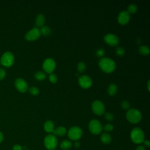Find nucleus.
<instances>
[{
  "label": "nucleus",
  "instance_id": "nucleus-31",
  "mask_svg": "<svg viewBox=\"0 0 150 150\" xmlns=\"http://www.w3.org/2000/svg\"><path fill=\"white\" fill-rule=\"evenodd\" d=\"M105 118L108 121H111L114 119V115L112 113L110 112H107L105 114Z\"/></svg>",
  "mask_w": 150,
  "mask_h": 150
},
{
  "label": "nucleus",
  "instance_id": "nucleus-10",
  "mask_svg": "<svg viewBox=\"0 0 150 150\" xmlns=\"http://www.w3.org/2000/svg\"><path fill=\"white\" fill-rule=\"evenodd\" d=\"M91 108L93 111L98 115L103 114L105 111V106L100 100L94 101L91 104Z\"/></svg>",
  "mask_w": 150,
  "mask_h": 150
},
{
  "label": "nucleus",
  "instance_id": "nucleus-22",
  "mask_svg": "<svg viewBox=\"0 0 150 150\" xmlns=\"http://www.w3.org/2000/svg\"><path fill=\"white\" fill-rule=\"evenodd\" d=\"M40 31L41 34L43 35L44 36H48L51 33L50 28L47 26H43L42 27H41Z\"/></svg>",
  "mask_w": 150,
  "mask_h": 150
},
{
  "label": "nucleus",
  "instance_id": "nucleus-2",
  "mask_svg": "<svg viewBox=\"0 0 150 150\" xmlns=\"http://www.w3.org/2000/svg\"><path fill=\"white\" fill-rule=\"evenodd\" d=\"M130 138L134 144H140L145 140L144 132L141 128L135 127L130 132Z\"/></svg>",
  "mask_w": 150,
  "mask_h": 150
},
{
  "label": "nucleus",
  "instance_id": "nucleus-21",
  "mask_svg": "<svg viewBox=\"0 0 150 150\" xmlns=\"http://www.w3.org/2000/svg\"><path fill=\"white\" fill-rule=\"evenodd\" d=\"M149 48L148 46L142 45L139 47V52L143 55H147L149 53Z\"/></svg>",
  "mask_w": 150,
  "mask_h": 150
},
{
  "label": "nucleus",
  "instance_id": "nucleus-37",
  "mask_svg": "<svg viewBox=\"0 0 150 150\" xmlns=\"http://www.w3.org/2000/svg\"><path fill=\"white\" fill-rule=\"evenodd\" d=\"M74 146H75L76 148H78L80 147V144L79 142H78V141H75V142H74Z\"/></svg>",
  "mask_w": 150,
  "mask_h": 150
},
{
  "label": "nucleus",
  "instance_id": "nucleus-14",
  "mask_svg": "<svg viewBox=\"0 0 150 150\" xmlns=\"http://www.w3.org/2000/svg\"><path fill=\"white\" fill-rule=\"evenodd\" d=\"M15 86L16 89L22 93L26 91L28 89V86L27 83L22 78H18L15 80Z\"/></svg>",
  "mask_w": 150,
  "mask_h": 150
},
{
  "label": "nucleus",
  "instance_id": "nucleus-28",
  "mask_svg": "<svg viewBox=\"0 0 150 150\" xmlns=\"http://www.w3.org/2000/svg\"><path fill=\"white\" fill-rule=\"evenodd\" d=\"M103 129H104L107 132H110L113 130L114 126L111 124H106L103 127Z\"/></svg>",
  "mask_w": 150,
  "mask_h": 150
},
{
  "label": "nucleus",
  "instance_id": "nucleus-8",
  "mask_svg": "<svg viewBox=\"0 0 150 150\" xmlns=\"http://www.w3.org/2000/svg\"><path fill=\"white\" fill-rule=\"evenodd\" d=\"M42 67L46 73H52L56 67V62L52 58H47L43 61Z\"/></svg>",
  "mask_w": 150,
  "mask_h": 150
},
{
  "label": "nucleus",
  "instance_id": "nucleus-19",
  "mask_svg": "<svg viewBox=\"0 0 150 150\" xmlns=\"http://www.w3.org/2000/svg\"><path fill=\"white\" fill-rule=\"evenodd\" d=\"M72 146V143L68 139H64L62 141L60 144V147L63 150H68Z\"/></svg>",
  "mask_w": 150,
  "mask_h": 150
},
{
  "label": "nucleus",
  "instance_id": "nucleus-6",
  "mask_svg": "<svg viewBox=\"0 0 150 150\" xmlns=\"http://www.w3.org/2000/svg\"><path fill=\"white\" fill-rule=\"evenodd\" d=\"M14 56L10 52H6L4 53L2 55L0 60L1 64L6 67H9L12 66L14 63Z\"/></svg>",
  "mask_w": 150,
  "mask_h": 150
},
{
  "label": "nucleus",
  "instance_id": "nucleus-17",
  "mask_svg": "<svg viewBox=\"0 0 150 150\" xmlns=\"http://www.w3.org/2000/svg\"><path fill=\"white\" fill-rule=\"evenodd\" d=\"M100 139H101V141L102 142V143L107 145L111 142V141L112 140V138H111V135L108 132H103L101 135Z\"/></svg>",
  "mask_w": 150,
  "mask_h": 150
},
{
  "label": "nucleus",
  "instance_id": "nucleus-39",
  "mask_svg": "<svg viewBox=\"0 0 150 150\" xmlns=\"http://www.w3.org/2000/svg\"><path fill=\"white\" fill-rule=\"evenodd\" d=\"M147 86H148V91H149V80H148V81Z\"/></svg>",
  "mask_w": 150,
  "mask_h": 150
},
{
  "label": "nucleus",
  "instance_id": "nucleus-38",
  "mask_svg": "<svg viewBox=\"0 0 150 150\" xmlns=\"http://www.w3.org/2000/svg\"><path fill=\"white\" fill-rule=\"evenodd\" d=\"M3 139H4V135H3V134L0 131V144L2 142Z\"/></svg>",
  "mask_w": 150,
  "mask_h": 150
},
{
  "label": "nucleus",
  "instance_id": "nucleus-18",
  "mask_svg": "<svg viewBox=\"0 0 150 150\" xmlns=\"http://www.w3.org/2000/svg\"><path fill=\"white\" fill-rule=\"evenodd\" d=\"M45 22V18L43 14L39 13L37 15L35 20L36 25L39 27H42Z\"/></svg>",
  "mask_w": 150,
  "mask_h": 150
},
{
  "label": "nucleus",
  "instance_id": "nucleus-30",
  "mask_svg": "<svg viewBox=\"0 0 150 150\" xmlns=\"http://www.w3.org/2000/svg\"><path fill=\"white\" fill-rule=\"evenodd\" d=\"M121 107L124 110H128L130 107L129 103L125 100H124L121 103Z\"/></svg>",
  "mask_w": 150,
  "mask_h": 150
},
{
  "label": "nucleus",
  "instance_id": "nucleus-35",
  "mask_svg": "<svg viewBox=\"0 0 150 150\" xmlns=\"http://www.w3.org/2000/svg\"><path fill=\"white\" fill-rule=\"evenodd\" d=\"M142 143H144V145L145 147L148 148L150 146V142L148 140H144Z\"/></svg>",
  "mask_w": 150,
  "mask_h": 150
},
{
  "label": "nucleus",
  "instance_id": "nucleus-26",
  "mask_svg": "<svg viewBox=\"0 0 150 150\" xmlns=\"http://www.w3.org/2000/svg\"><path fill=\"white\" fill-rule=\"evenodd\" d=\"M29 91L30 93L32 95H38L39 93V90L38 88L36 87H31L29 88Z\"/></svg>",
  "mask_w": 150,
  "mask_h": 150
},
{
  "label": "nucleus",
  "instance_id": "nucleus-20",
  "mask_svg": "<svg viewBox=\"0 0 150 150\" xmlns=\"http://www.w3.org/2000/svg\"><path fill=\"white\" fill-rule=\"evenodd\" d=\"M118 88L115 83H111L109 84L107 88V92L109 95L114 96L116 94Z\"/></svg>",
  "mask_w": 150,
  "mask_h": 150
},
{
  "label": "nucleus",
  "instance_id": "nucleus-9",
  "mask_svg": "<svg viewBox=\"0 0 150 150\" xmlns=\"http://www.w3.org/2000/svg\"><path fill=\"white\" fill-rule=\"evenodd\" d=\"M41 35L40 29L37 27L29 30L25 35V38L27 40L33 41L38 39Z\"/></svg>",
  "mask_w": 150,
  "mask_h": 150
},
{
  "label": "nucleus",
  "instance_id": "nucleus-12",
  "mask_svg": "<svg viewBox=\"0 0 150 150\" xmlns=\"http://www.w3.org/2000/svg\"><path fill=\"white\" fill-rule=\"evenodd\" d=\"M79 84L81 87L88 88L92 85V80L88 76L83 75L79 78Z\"/></svg>",
  "mask_w": 150,
  "mask_h": 150
},
{
  "label": "nucleus",
  "instance_id": "nucleus-23",
  "mask_svg": "<svg viewBox=\"0 0 150 150\" xmlns=\"http://www.w3.org/2000/svg\"><path fill=\"white\" fill-rule=\"evenodd\" d=\"M35 78L38 80H43L46 78V74L44 72L39 71L35 74Z\"/></svg>",
  "mask_w": 150,
  "mask_h": 150
},
{
  "label": "nucleus",
  "instance_id": "nucleus-15",
  "mask_svg": "<svg viewBox=\"0 0 150 150\" xmlns=\"http://www.w3.org/2000/svg\"><path fill=\"white\" fill-rule=\"evenodd\" d=\"M43 128L45 131L47 133H53L54 129V125L52 121L47 120L43 124Z\"/></svg>",
  "mask_w": 150,
  "mask_h": 150
},
{
  "label": "nucleus",
  "instance_id": "nucleus-33",
  "mask_svg": "<svg viewBox=\"0 0 150 150\" xmlns=\"http://www.w3.org/2000/svg\"><path fill=\"white\" fill-rule=\"evenodd\" d=\"M96 54H97V56H98V57H101L102 56L104 55V50L102 49H99L98 50H97V52H96Z\"/></svg>",
  "mask_w": 150,
  "mask_h": 150
},
{
  "label": "nucleus",
  "instance_id": "nucleus-3",
  "mask_svg": "<svg viewBox=\"0 0 150 150\" xmlns=\"http://www.w3.org/2000/svg\"><path fill=\"white\" fill-rule=\"evenodd\" d=\"M126 118L129 122L137 124L141 120L142 114L138 110L135 108H131L127 112Z\"/></svg>",
  "mask_w": 150,
  "mask_h": 150
},
{
  "label": "nucleus",
  "instance_id": "nucleus-32",
  "mask_svg": "<svg viewBox=\"0 0 150 150\" xmlns=\"http://www.w3.org/2000/svg\"><path fill=\"white\" fill-rule=\"evenodd\" d=\"M6 76V71L3 69H0V80H3Z\"/></svg>",
  "mask_w": 150,
  "mask_h": 150
},
{
  "label": "nucleus",
  "instance_id": "nucleus-27",
  "mask_svg": "<svg viewBox=\"0 0 150 150\" xmlns=\"http://www.w3.org/2000/svg\"><path fill=\"white\" fill-rule=\"evenodd\" d=\"M86 68V66L85 64V63L84 62H79L77 64V69H78V70L80 71V72H83L85 70Z\"/></svg>",
  "mask_w": 150,
  "mask_h": 150
},
{
  "label": "nucleus",
  "instance_id": "nucleus-16",
  "mask_svg": "<svg viewBox=\"0 0 150 150\" xmlns=\"http://www.w3.org/2000/svg\"><path fill=\"white\" fill-rule=\"evenodd\" d=\"M66 133H67V129L65 127L63 126L58 127L57 128L54 129L53 132V134L56 137V136L62 137V136H64Z\"/></svg>",
  "mask_w": 150,
  "mask_h": 150
},
{
  "label": "nucleus",
  "instance_id": "nucleus-29",
  "mask_svg": "<svg viewBox=\"0 0 150 150\" xmlns=\"http://www.w3.org/2000/svg\"><path fill=\"white\" fill-rule=\"evenodd\" d=\"M49 80L53 83H56L57 80V77L54 73H50L49 76Z\"/></svg>",
  "mask_w": 150,
  "mask_h": 150
},
{
  "label": "nucleus",
  "instance_id": "nucleus-13",
  "mask_svg": "<svg viewBox=\"0 0 150 150\" xmlns=\"http://www.w3.org/2000/svg\"><path fill=\"white\" fill-rule=\"evenodd\" d=\"M130 19V14L127 10H123L121 11L117 17V20L119 23L121 25L127 24Z\"/></svg>",
  "mask_w": 150,
  "mask_h": 150
},
{
  "label": "nucleus",
  "instance_id": "nucleus-7",
  "mask_svg": "<svg viewBox=\"0 0 150 150\" xmlns=\"http://www.w3.org/2000/svg\"><path fill=\"white\" fill-rule=\"evenodd\" d=\"M88 129L91 133L94 135L100 134L103 129L101 124L96 119H93L89 122Z\"/></svg>",
  "mask_w": 150,
  "mask_h": 150
},
{
  "label": "nucleus",
  "instance_id": "nucleus-1",
  "mask_svg": "<svg viewBox=\"0 0 150 150\" xmlns=\"http://www.w3.org/2000/svg\"><path fill=\"white\" fill-rule=\"evenodd\" d=\"M98 65L100 69L106 73L112 72L116 67L115 62L108 57L101 58L98 62Z\"/></svg>",
  "mask_w": 150,
  "mask_h": 150
},
{
  "label": "nucleus",
  "instance_id": "nucleus-25",
  "mask_svg": "<svg viewBox=\"0 0 150 150\" xmlns=\"http://www.w3.org/2000/svg\"><path fill=\"white\" fill-rule=\"evenodd\" d=\"M115 53L119 56H122L125 53V50L122 47H117L115 49Z\"/></svg>",
  "mask_w": 150,
  "mask_h": 150
},
{
  "label": "nucleus",
  "instance_id": "nucleus-5",
  "mask_svg": "<svg viewBox=\"0 0 150 150\" xmlns=\"http://www.w3.org/2000/svg\"><path fill=\"white\" fill-rule=\"evenodd\" d=\"M82 135V129L77 126H73L70 127L67 131V136L72 141H77L81 138Z\"/></svg>",
  "mask_w": 150,
  "mask_h": 150
},
{
  "label": "nucleus",
  "instance_id": "nucleus-4",
  "mask_svg": "<svg viewBox=\"0 0 150 150\" xmlns=\"http://www.w3.org/2000/svg\"><path fill=\"white\" fill-rule=\"evenodd\" d=\"M43 144L47 150H54L57 148L58 141L54 135L53 134H49L45 137Z\"/></svg>",
  "mask_w": 150,
  "mask_h": 150
},
{
  "label": "nucleus",
  "instance_id": "nucleus-24",
  "mask_svg": "<svg viewBox=\"0 0 150 150\" xmlns=\"http://www.w3.org/2000/svg\"><path fill=\"white\" fill-rule=\"evenodd\" d=\"M127 11L129 13H134L137 11V6L134 4H131L128 6Z\"/></svg>",
  "mask_w": 150,
  "mask_h": 150
},
{
  "label": "nucleus",
  "instance_id": "nucleus-11",
  "mask_svg": "<svg viewBox=\"0 0 150 150\" xmlns=\"http://www.w3.org/2000/svg\"><path fill=\"white\" fill-rule=\"evenodd\" d=\"M104 41L110 46H115L119 43V38L117 36L112 33L106 34L104 37Z\"/></svg>",
  "mask_w": 150,
  "mask_h": 150
},
{
  "label": "nucleus",
  "instance_id": "nucleus-34",
  "mask_svg": "<svg viewBox=\"0 0 150 150\" xmlns=\"http://www.w3.org/2000/svg\"><path fill=\"white\" fill-rule=\"evenodd\" d=\"M12 150H22V147L20 145L16 144L13 146Z\"/></svg>",
  "mask_w": 150,
  "mask_h": 150
},
{
  "label": "nucleus",
  "instance_id": "nucleus-36",
  "mask_svg": "<svg viewBox=\"0 0 150 150\" xmlns=\"http://www.w3.org/2000/svg\"><path fill=\"white\" fill-rule=\"evenodd\" d=\"M135 150H146L145 148L142 145H139L137 147Z\"/></svg>",
  "mask_w": 150,
  "mask_h": 150
}]
</instances>
